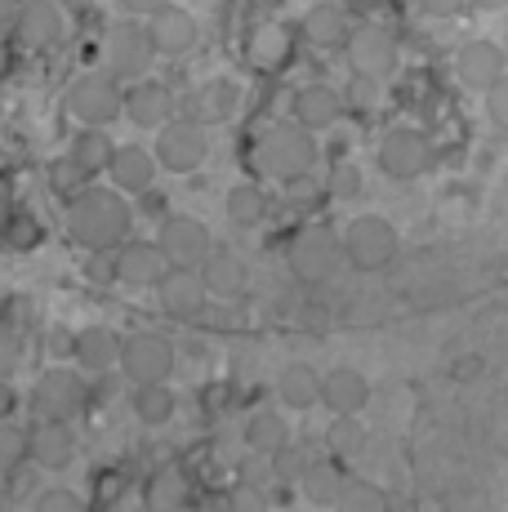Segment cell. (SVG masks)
Returning <instances> with one entry per match:
<instances>
[{
	"label": "cell",
	"mask_w": 508,
	"mask_h": 512,
	"mask_svg": "<svg viewBox=\"0 0 508 512\" xmlns=\"http://www.w3.org/2000/svg\"><path fill=\"white\" fill-rule=\"evenodd\" d=\"M165 5H170V0H121V9H125V14H156V9H165Z\"/></svg>",
	"instance_id": "obj_46"
},
{
	"label": "cell",
	"mask_w": 508,
	"mask_h": 512,
	"mask_svg": "<svg viewBox=\"0 0 508 512\" xmlns=\"http://www.w3.org/2000/svg\"><path fill=\"white\" fill-rule=\"evenodd\" d=\"M312 161H317V143H312V130L304 125H272V130L259 134V143H254V165H259V174H268V179L277 183H295L304 179L312 170Z\"/></svg>",
	"instance_id": "obj_4"
},
{
	"label": "cell",
	"mask_w": 508,
	"mask_h": 512,
	"mask_svg": "<svg viewBox=\"0 0 508 512\" xmlns=\"http://www.w3.org/2000/svg\"><path fill=\"white\" fill-rule=\"evenodd\" d=\"M321 406H330L335 415H361L370 406V379L353 366H335L321 379Z\"/></svg>",
	"instance_id": "obj_19"
},
{
	"label": "cell",
	"mask_w": 508,
	"mask_h": 512,
	"mask_svg": "<svg viewBox=\"0 0 508 512\" xmlns=\"http://www.w3.org/2000/svg\"><path fill=\"white\" fill-rule=\"evenodd\" d=\"M156 170H161L156 152H148V147H139V143H121L112 152V161H107V174H112V183L121 187V192H134V196L152 192Z\"/></svg>",
	"instance_id": "obj_17"
},
{
	"label": "cell",
	"mask_w": 508,
	"mask_h": 512,
	"mask_svg": "<svg viewBox=\"0 0 508 512\" xmlns=\"http://www.w3.org/2000/svg\"><path fill=\"white\" fill-rule=\"evenodd\" d=\"M14 214V192H9V179H0V223Z\"/></svg>",
	"instance_id": "obj_47"
},
{
	"label": "cell",
	"mask_w": 508,
	"mask_h": 512,
	"mask_svg": "<svg viewBox=\"0 0 508 512\" xmlns=\"http://www.w3.org/2000/svg\"><path fill=\"white\" fill-rule=\"evenodd\" d=\"M156 58V45H152V32L139 23H116L112 32L103 36V63L116 81H139L148 76Z\"/></svg>",
	"instance_id": "obj_8"
},
{
	"label": "cell",
	"mask_w": 508,
	"mask_h": 512,
	"mask_svg": "<svg viewBox=\"0 0 508 512\" xmlns=\"http://www.w3.org/2000/svg\"><path fill=\"white\" fill-rule=\"evenodd\" d=\"M18 18H23V0H0V36H18Z\"/></svg>",
	"instance_id": "obj_45"
},
{
	"label": "cell",
	"mask_w": 508,
	"mask_h": 512,
	"mask_svg": "<svg viewBox=\"0 0 508 512\" xmlns=\"http://www.w3.org/2000/svg\"><path fill=\"white\" fill-rule=\"evenodd\" d=\"M197 103H201L205 121H228V116L241 107V90L232 81H210V85H201Z\"/></svg>",
	"instance_id": "obj_32"
},
{
	"label": "cell",
	"mask_w": 508,
	"mask_h": 512,
	"mask_svg": "<svg viewBox=\"0 0 508 512\" xmlns=\"http://www.w3.org/2000/svg\"><path fill=\"white\" fill-rule=\"evenodd\" d=\"M76 455V437L67 419H41L32 428V459L41 468H67Z\"/></svg>",
	"instance_id": "obj_21"
},
{
	"label": "cell",
	"mask_w": 508,
	"mask_h": 512,
	"mask_svg": "<svg viewBox=\"0 0 508 512\" xmlns=\"http://www.w3.org/2000/svg\"><path fill=\"white\" fill-rule=\"evenodd\" d=\"M259 5H286V0H259Z\"/></svg>",
	"instance_id": "obj_48"
},
{
	"label": "cell",
	"mask_w": 508,
	"mask_h": 512,
	"mask_svg": "<svg viewBox=\"0 0 508 512\" xmlns=\"http://www.w3.org/2000/svg\"><path fill=\"white\" fill-rule=\"evenodd\" d=\"M344 486H348V477H339V468H308L304 472V495L312 504H339Z\"/></svg>",
	"instance_id": "obj_35"
},
{
	"label": "cell",
	"mask_w": 508,
	"mask_h": 512,
	"mask_svg": "<svg viewBox=\"0 0 508 512\" xmlns=\"http://www.w3.org/2000/svg\"><path fill=\"white\" fill-rule=\"evenodd\" d=\"M290 116H295L304 130L326 134V130H335L339 116H344V94L330 90V85H304V90L295 94V103H290Z\"/></svg>",
	"instance_id": "obj_18"
},
{
	"label": "cell",
	"mask_w": 508,
	"mask_h": 512,
	"mask_svg": "<svg viewBox=\"0 0 508 512\" xmlns=\"http://www.w3.org/2000/svg\"><path fill=\"white\" fill-rule=\"evenodd\" d=\"M361 450H366V428L357 423V415H335V423H330V455L357 459Z\"/></svg>",
	"instance_id": "obj_33"
},
{
	"label": "cell",
	"mask_w": 508,
	"mask_h": 512,
	"mask_svg": "<svg viewBox=\"0 0 508 512\" xmlns=\"http://www.w3.org/2000/svg\"><path fill=\"white\" fill-rule=\"evenodd\" d=\"M330 196H335V201H357V196H366V174H361V165L335 161V170H330Z\"/></svg>",
	"instance_id": "obj_37"
},
{
	"label": "cell",
	"mask_w": 508,
	"mask_h": 512,
	"mask_svg": "<svg viewBox=\"0 0 508 512\" xmlns=\"http://www.w3.org/2000/svg\"><path fill=\"white\" fill-rule=\"evenodd\" d=\"M125 116H130L134 125H143V130H161V125L174 116V94H170V85L148 81V76L130 81V90H125Z\"/></svg>",
	"instance_id": "obj_16"
},
{
	"label": "cell",
	"mask_w": 508,
	"mask_h": 512,
	"mask_svg": "<svg viewBox=\"0 0 508 512\" xmlns=\"http://www.w3.org/2000/svg\"><path fill=\"white\" fill-rule=\"evenodd\" d=\"M148 32H152L156 54L179 58V54H188V49L197 45V18H192L183 5H174V0H170V5L156 9V14L148 18Z\"/></svg>",
	"instance_id": "obj_15"
},
{
	"label": "cell",
	"mask_w": 508,
	"mask_h": 512,
	"mask_svg": "<svg viewBox=\"0 0 508 512\" xmlns=\"http://www.w3.org/2000/svg\"><path fill=\"white\" fill-rule=\"evenodd\" d=\"M112 272H116V281L121 285L148 290V285H161V277L170 272V259H165L161 241H130V245H121Z\"/></svg>",
	"instance_id": "obj_13"
},
{
	"label": "cell",
	"mask_w": 508,
	"mask_h": 512,
	"mask_svg": "<svg viewBox=\"0 0 508 512\" xmlns=\"http://www.w3.org/2000/svg\"><path fill=\"white\" fill-rule=\"evenodd\" d=\"M228 219H232V228H259L263 223V214H268V196L259 192L254 183H237L228 192Z\"/></svg>",
	"instance_id": "obj_30"
},
{
	"label": "cell",
	"mask_w": 508,
	"mask_h": 512,
	"mask_svg": "<svg viewBox=\"0 0 508 512\" xmlns=\"http://www.w3.org/2000/svg\"><path fill=\"white\" fill-rule=\"evenodd\" d=\"M90 179H94V174L85 170V165L76 161L72 152H67L63 161H54V165H50V187H54L58 196H67V201H76V196H81L85 187H90Z\"/></svg>",
	"instance_id": "obj_34"
},
{
	"label": "cell",
	"mask_w": 508,
	"mask_h": 512,
	"mask_svg": "<svg viewBox=\"0 0 508 512\" xmlns=\"http://www.w3.org/2000/svg\"><path fill=\"white\" fill-rule=\"evenodd\" d=\"M76 366L81 370H112V366H121V339H116L107 326H90V330H81L76 334Z\"/></svg>",
	"instance_id": "obj_24"
},
{
	"label": "cell",
	"mask_w": 508,
	"mask_h": 512,
	"mask_svg": "<svg viewBox=\"0 0 508 512\" xmlns=\"http://www.w3.org/2000/svg\"><path fill=\"white\" fill-rule=\"evenodd\" d=\"M188 499H192V490L179 468H156L148 477V486H143V504L148 508H183Z\"/></svg>",
	"instance_id": "obj_28"
},
{
	"label": "cell",
	"mask_w": 508,
	"mask_h": 512,
	"mask_svg": "<svg viewBox=\"0 0 508 512\" xmlns=\"http://www.w3.org/2000/svg\"><path fill=\"white\" fill-rule=\"evenodd\" d=\"M491 339L455 343L442 361V379L455 397H486L477 450H482L491 477L508 481V317L495 321Z\"/></svg>",
	"instance_id": "obj_1"
},
{
	"label": "cell",
	"mask_w": 508,
	"mask_h": 512,
	"mask_svg": "<svg viewBox=\"0 0 508 512\" xmlns=\"http://www.w3.org/2000/svg\"><path fill=\"white\" fill-rule=\"evenodd\" d=\"M161 308L170 312V317H179V321H192V317H201V308H205V277H201V268H179L174 263L170 272L161 277Z\"/></svg>",
	"instance_id": "obj_14"
},
{
	"label": "cell",
	"mask_w": 508,
	"mask_h": 512,
	"mask_svg": "<svg viewBox=\"0 0 508 512\" xmlns=\"http://www.w3.org/2000/svg\"><path fill=\"white\" fill-rule=\"evenodd\" d=\"M130 410L139 423L148 428H165L174 419V392L165 383H134V397H130Z\"/></svg>",
	"instance_id": "obj_27"
},
{
	"label": "cell",
	"mask_w": 508,
	"mask_h": 512,
	"mask_svg": "<svg viewBox=\"0 0 508 512\" xmlns=\"http://www.w3.org/2000/svg\"><path fill=\"white\" fill-rule=\"evenodd\" d=\"M18 366V334L0 326V374H9Z\"/></svg>",
	"instance_id": "obj_44"
},
{
	"label": "cell",
	"mask_w": 508,
	"mask_h": 512,
	"mask_svg": "<svg viewBox=\"0 0 508 512\" xmlns=\"http://www.w3.org/2000/svg\"><path fill=\"white\" fill-rule=\"evenodd\" d=\"M210 156V134H205L201 121H165L161 134H156V161L170 174H192L197 165Z\"/></svg>",
	"instance_id": "obj_10"
},
{
	"label": "cell",
	"mask_w": 508,
	"mask_h": 512,
	"mask_svg": "<svg viewBox=\"0 0 508 512\" xmlns=\"http://www.w3.org/2000/svg\"><path fill=\"white\" fill-rule=\"evenodd\" d=\"M41 512H81L85 508V499L76 495V490H63V486H54V490H41V495L32 499Z\"/></svg>",
	"instance_id": "obj_42"
},
{
	"label": "cell",
	"mask_w": 508,
	"mask_h": 512,
	"mask_svg": "<svg viewBox=\"0 0 508 512\" xmlns=\"http://www.w3.org/2000/svg\"><path fill=\"white\" fill-rule=\"evenodd\" d=\"M344 263V236L326 223H312V228L295 232L290 241V268L304 281H326L335 277V268Z\"/></svg>",
	"instance_id": "obj_7"
},
{
	"label": "cell",
	"mask_w": 508,
	"mask_h": 512,
	"mask_svg": "<svg viewBox=\"0 0 508 512\" xmlns=\"http://www.w3.org/2000/svg\"><path fill=\"white\" fill-rule=\"evenodd\" d=\"M5 241L14 245V250H32V245H41V223H36L32 214H9L5 219Z\"/></svg>",
	"instance_id": "obj_38"
},
{
	"label": "cell",
	"mask_w": 508,
	"mask_h": 512,
	"mask_svg": "<svg viewBox=\"0 0 508 512\" xmlns=\"http://www.w3.org/2000/svg\"><path fill=\"white\" fill-rule=\"evenodd\" d=\"M201 277H205V290H210L214 299H232V294H241L250 285V268L237 259V254L210 250L201 263Z\"/></svg>",
	"instance_id": "obj_23"
},
{
	"label": "cell",
	"mask_w": 508,
	"mask_h": 512,
	"mask_svg": "<svg viewBox=\"0 0 508 512\" xmlns=\"http://www.w3.org/2000/svg\"><path fill=\"white\" fill-rule=\"evenodd\" d=\"M344 508H384L388 495L379 486H370V481H348L344 486V499H339Z\"/></svg>",
	"instance_id": "obj_40"
},
{
	"label": "cell",
	"mask_w": 508,
	"mask_h": 512,
	"mask_svg": "<svg viewBox=\"0 0 508 512\" xmlns=\"http://www.w3.org/2000/svg\"><path fill=\"white\" fill-rule=\"evenodd\" d=\"M308 468H312V464H308L304 455H299L295 446H281L277 455H272V472H277L281 481H304V472H308Z\"/></svg>",
	"instance_id": "obj_43"
},
{
	"label": "cell",
	"mask_w": 508,
	"mask_h": 512,
	"mask_svg": "<svg viewBox=\"0 0 508 512\" xmlns=\"http://www.w3.org/2000/svg\"><path fill=\"white\" fill-rule=\"evenodd\" d=\"M27 455H32V432L14 428V423H0V472L18 468Z\"/></svg>",
	"instance_id": "obj_36"
},
{
	"label": "cell",
	"mask_w": 508,
	"mask_h": 512,
	"mask_svg": "<svg viewBox=\"0 0 508 512\" xmlns=\"http://www.w3.org/2000/svg\"><path fill=\"white\" fill-rule=\"evenodd\" d=\"M339 236H344V263L357 272H384L402 254V228L388 214H375V210L348 219Z\"/></svg>",
	"instance_id": "obj_3"
},
{
	"label": "cell",
	"mask_w": 508,
	"mask_h": 512,
	"mask_svg": "<svg viewBox=\"0 0 508 512\" xmlns=\"http://www.w3.org/2000/svg\"><path fill=\"white\" fill-rule=\"evenodd\" d=\"M156 241H161L165 259L179 263V268H201L205 254L214 250V245H210V228H205L201 219H192V214H170V219H161Z\"/></svg>",
	"instance_id": "obj_11"
},
{
	"label": "cell",
	"mask_w": 508,
	"mask_h": 512,
	"mask_svg": "<svg viewBox=\"0 0 508 512\" xmlns=\"http://www.w3.org/2000/svg\"><path fill=\"white\" fill-rule=\"evenodd\" d=\"M290 49H295V41H290V32L281 23H259V27H250V36H246V58L259 67V72L286 67Z\"/></svg>",
	"instance_id": "obj_22"
},
{
	"label": "cell",
	"mask_w": 508,
	"mask_h": 512,
	"mask_svg": "<svg viewBox=\"0 0 508 512\" xmlns=\"http://www.w3.org/2000/svg\"><path fill=\"white\" fill-rule=\"evenodd\" d=\"M67 152H72L76 156V161H81L85 165V170H103V165L107 161H112V152H116V143H107V134L99 130V125H85V130L81 134H76V143L72 147H67Z\"/></svg>",
	"instance_id": "obj_31"
},
{
	"label": "cell",
	"mask_w": 508,
	"mask_h": 512,
	"mask_svg": "<svg viewBox=\"0 0 508 512\" xmlns=\"http://www.w3.org/2000/svg\"><path fill=\"white\" fill-rule=\"evenodd\" d=\"M67 107H72V116L81 125H112L116 116L125 112V90L121 81H116L112 72H85L72 81V90H67Z\"/></svg>",
	"instance_id": "obj_6"
},
{
	"label": "cell",
	"mask_w": 508,
	"mask_h": 512,
	"mask_svg": "<svg viewBox=\"0 0 508 512\" xmlns=\"http://www.w3.org/2000/svg\"><path fill=\"white\" fill-rule=\"evenodd\" d=\"M344 58L353 67V76H370V81H388L402 63V45L388 27L379 23H357L344 41Z\"/></svg>",
	"instance_id": "obj_5"
},
{
	"label": "cell",
	"mask_w": 508,
	"mask_h": 512,
	"mask_svg": "<svg viewBox=\"0 0 508 512\" xmlns=\"http://www.w3.org/2000/svg\"><path fill=\"white\" fill-rule=\"evenodd\" d=\"M379 98H384V81H370V76H353V85H348V107H357V112H375Z\"/></svg>",
	"instance_id": "obj_39"
},
{
	"label": "cell",
	"mask_w": 508,
	"mask_h": 512,
	"mask_svg": "<svg viewBox=\"0 0 508 512\" xmlns=\"http://www.w3.org/2000/svg\"><path fill=\"white\" fill-rule=\"evenodd\" d=\"M41 468V464H36ZM36 468H27V464H18V468H9V499H18V504H23V499H36L41 495V472Z\"/></svg>",
	"instance_id": "obj_41"
},
{
	"label": "cell",
	"mask_w": 508,
	"mask_h": 512,
	"mask_svg": "<svg viewBox=\"0 0 508 512\" xmlns=\"http://www.w3.org/2000/svg\"><path fill=\"white\" fill-rule=\"evenodd\" d=\"M277 401L290 410H308L312 401H321V374L304 366V361H295V366L281 370L277 379Z\"/></svg>",
	"instance_id": "obj_25"
},
{
	"label": "cell",
	"mask_w": 508,
	"mask_h": 512,
	"mask_svg": "<svg viewBox=\"0 0 508 512\" xmlns=\"http://www.w3.org/2000/svg\"><path fill=\"white\" fill-rule=\"evenodd\" d=\"M304 32H308L317 45H344L353 27H348V14H344V9L330 0V5H317V9H312V14L304 18Z\"/></svg>",
	"instance_id": "obj_29"
},
{
	"label": "cell",
	"mask_w": 508,
	"mask_h": 512,
	"mask_svg": "<svg viewBox=\"0 0 508 512\" xmlns=\"http://www.w3.org/2000/svg\"><path fill=\"white\" fill-rule=\"evenodd\" d=\"M246 446L254 455H277L281 446H290V423L277 410H254L246 419Z\"/></svg>",
	"instance_id": "obj_26"
},
{
	"label": "cell",
	"mask_w": 508,
	"mask_h": 512,
	"mask_svg": "<svg viewBox=\"0 0 508 512\" xmlns=\"http://www.w3.org/2000/svg\"><path fill=\"white\" fill-rule=\"evenodd\" d=\"M67 32V18L54 0H27L23 5V18H18V41L27 49H50L63 41Z\"/></svg>",
	"instance_id": "obj_20"
},
{
	"label": "cell",
	"mask_w": 508,
	"mask_h": 512,
	"mask_svg": "<svg viewBox=\"0 0 508 512\" xmlns=\"http://www.w3.org/2000/svg\"><path fill=\"white\" fill-rule=\"evenodd\" d=\"M67 232L85 250H112L130 232V205L121 201V192H103V187H85L67 210Z\"/></svg>",
	"instance_id": "obj_2"
},
{
	"label": "cell",
	"mask_w": 508,
	"mask_h": 512,
	"mask_svg": "<svg viewBox=\"0 0 508 512\" xmlns=\"http://www.w3.org/2000/svg\"><path fill=\"white\" fill-rule=\"evenodd\" d=\"M81 406H85V383H81V374L76 370L54 366V370H45L41 379H36L32 410L41 419H72Z\"/></svg>",
	"instance_id": "obj_12"
},
{
	"label": "cell",
	"mask_w": 508,
	"mask_h": 512,
	"mask_svg": "<svg viewBox=\"0 0 508 512\" xmlns=\"http://www.w3.org/2000/svg\"><path fill=\"white\" fill-rule=\"evenodd\" d=\"M174 370V348L165 334L134 330L121 339V374L130 383H165Z\"/></svg>",
	"instance_id": "obj_9"
}]
</instances>
